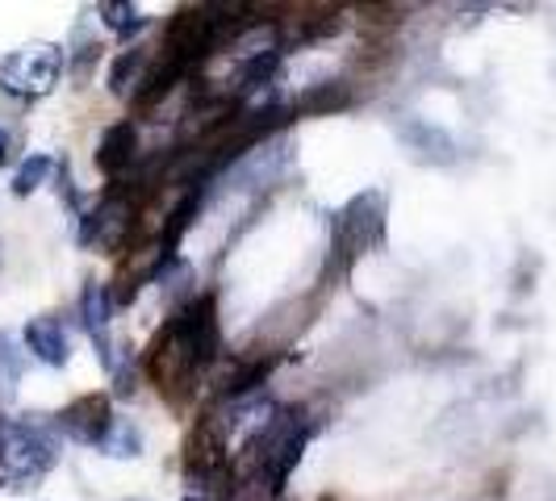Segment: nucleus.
I'll list each match as a JSON object with an SVG mask.
<instances>
[{
    "mask_svg": "<svg viewBox=\"0 0 556 501\" xmlns=\"http://www.w3.org/2000/svg\"><path fill=\"white\" fill-rule=\"evenodd\" d=\"M397 139L406 142L418 159H431V164H452V159H456L452 134L440 130V126H431V121H422V117H402Z\"/></svg>",
    "mask_w": 556,
    "mask_h": 501,
    "instance_id": "6e6552de",
    "label": "nucleus"
},
{
    "mask_svg": "<svg viewBox=\"0 0 556 501\" xmlns=\"http://www.w3.org/2000/svg\"><path fill=\"white\" fill-rule=\"evenodd\" d=\"M113 313V293L105 284H88L80 297V318H84V331L92 334V343H97V351H101V360L113 368V343H110V318Z\"/></svg>",
    "mask_w": 556,
    "mask_h": 501,
    "instance_id": "1a4fd4ad",
    "label": "nucleus"
},
{
    "mask_svg": "<svg viewBox=\"0 0 556 501\" xmlns=\"http://www.w3.org/2000/svg\"><path fill=\"white\" fill-rule=\"evenodd\" d=\"M51 464H55V451H51V444H47L34 426L9 422V426L0 431V476L13 480V489L34 485Z\"/></svg>",
    "mask_w": 556,
    "mask_h": 501,
    "instance_id": "7ed1b4c3",
    "label": "nucleus"
},
{
    "mask_svg": "<svg viewBox=\"0 0 556 501\" xmlns=\"http://www.w3.org/2000/svg\"><path fill=\"white\" fill-rule=\"evenodd\" d=\"M26 351L34 360H42L47 368H63L72 360V347H67V331L59 326L55 318H34L26 326Z\"/></svg>",
    "mask_w": 556,
    "mask_h": 501,
    "instance_id": "9d476101",
    "label": "nucleus"
},
{
    "mask_svg": "<svg viewBox=\"0 0 556 501\" xmlns=\"http://www.w3.org/2000/svg\"><path fill=\"white\" fill-rule=\"evenodd\" d=\"M4 159H9V134L0 130V164H4Z\"/></svg>",
    "mask_w": 556,
    "mask_h": 501,
    "instance_id": "f3484780",
    "label": "nucleus"
},
{
    "mask_svg": "<svg viewBox=\"0 0 556 501\" xmlns=\"http://www.w3.org/2000/svg\"><path fill=\"white\" fill-rule=\"evenodd\" d=\"M386 234V193L368 189V193L352 196L334 222V239H339V255L356 259L361 251L377 247Z\"/></svg>",
    "mask_w": 556,
    "mask_h": 501,
    "instance_id": "20e7f679",
    "label": "nucleus"
},
{
    "mask_svg": "<svg viewBox=\"0 0 556 501\" xmlns=\"http://www.w3.org/2000/svg\"><path fill=\"white\" fill-rule=\"evenodd\" d=\"M223 9H214V4H189V9H180L176 17H172V26H167V38H164V55L172 63H180L185 72L197 67L201 59H210L218 51V42H223V17H218Z\"/></svg>",
    "mask_w": 556,
    "mask_h": 501,
    "instance_id": "f03ea898",
    "label": "nucleus"
},
{
    "mask_svg": "<svg viewBox=\"0 0 556 501\" xmlns=\"http://www.w3.org/2000/svg\"><path fill=\"white\" fill-rule=\"evenodd\" d=\"M63 47L55 42H26L13 55L0 59V88L17 101H38L55 92L59 76H63Z\"/></svg>",
    "mask_w": 556,
    "mask_h": 501,
    "instance_id": "f257e3e1",
    "label": "nucleus"
},
{
    "mask_svg": "<svg viewBox=\"0 0 556 501\" xmlns=\"http://www.w3.org/2000/svg\"><path fill=\"white\" fill-rule=\"evenodd\" d=\"M101 451H105L110 460H135L142 451V431L135 422H113V431L105 435Z\"/></svg>",
    "mask_w": 556,
    "mask_h": 501,
    "instance_id": "ddd939ff",
    "label": "nucleus"
},
{
    "mask_svg": "<svg viewBox=\"0 0 556 501\" xmlns=\"http://www.w3.org/2000/svg\"><path fill=\"white\" fill-rule=\"evenodd\" d=\"M130 226H135V205L126 196H105L97 214H88L84 222V243L101 251H122V243L130 239Z\"/></svg>",
    "mask_w": 556,
    "mask_h": 501,
    "instance_id": "0eeeda50",
    "label": "nucleus"
},
{
    "mask_svg": "<svg viewBox=\"0 0 556 501\" xmlns=\"http://www.w3.org/2000/svg\"><path fill=\"white\" fill-rule=\"evenodd\" d=\"M135 151H139V134H135V126H130V121H117V126H110V130L101 134V146H97V167L113 180V176H122L126 167L135 164Z\"/></svg>",
    "mask_w": 556,
    "mask_h": 501,
    "instance_id": "9b49d317",
    "label": "nucleus"
},
{
    "mask_svg": "<svg viewBox=\"0 0 556 501\" xmlns=\"http://www.w3.org/2000/svg\"><path fill=\"white\" fill-rule=\"evenodd\" d=\"M59 431L72 439V444H84V447H101L105 444V435L113 431V401L110 393H84L76 401H67L63 410H59Z\"/></svg>",
    "mask_w": 556,
    "mask_h": 501,
    "instance_id": "39448f33",
    "label": "nucleus"
},
{
    "mask_svg": "<svg viewBox=\"0 0 556 501\" xmlns=\"http://www.w3.org/2000/svg\"><path fill=\"white\" fill-rule=\"evenodd\" d=\"M97 17H101L113 34H122V38H126V34H139V29L147 26L142 9L130 4V0H101V4H97Z\"/></svg>",
    "mask_w": 556,
    "mask_h": 501,
    "instance_id": "f8f14e48",
    "label": "nucleus"
},
{
    "mask_svg": "<svg viewBox=\"0 0 556 501\" xmlns=\"http://www.w3.org/2000/svg\"><path fill=\"white\" fill-rule=\"evenodd\" d=\"M185 501H210L205 493H185Z\"/></svg>",
    "mask_w": 556,
    "mask_h": 501,
    "instance_id": "a211bd4d",
    "label": "nucleus"
},
{
    "mask_svg": "<svg viewBox=\"0 0 556 501\" xmlns=\"http://www.w3.org/2000/svg\"><path fill=\"white\" fill-rule=\"evenodd\" d=\"M139 67H142V51H126V55L113 63L110 88L117 92V97H126V92H130V84H135V76H139Z\"/></svg>",
    "mask_w": 556,
    "mask_h": 501,
    "instance_id": "dca6fc26",
    "label": "nucleus"
},
{
    "mask_svg": "<svg viewBox=\"0 0 556 501\" xmlns=\"http://www.w3.org/2000/svg\"><path fill=\"white\" fill-rule=\"evenodd\" d=\"M189 473L197 480H223L230 473V439L218 418H201L189 435Z\"/></svg>",
    "mask_w": 556,
    "mask_h": 501,
    "instance_id": "423d86ee",
    "label": "nucleus"
},
{
    "mask_svg": "<svg viewBox=\"0 0 556 501\" xmlns=\"http://www.w3.org/2000/svg\"><path fill=\"white\" fill-rule=\"evenodd\" d=\"M348 105V88L343 84H318L309 88L306 97L298 101V113H327V110H343Z\"/></svg>",
    "mask_w": 556,
    "mask_h": 501,
    "instance_id": "2eb2a0df",
    "label": "nucleus"
},
{
    "mask_svg": "<svg viewBox=\"0 0 556 501\" xmlns=\"http://www.w3.org/2000/svg\"><path fill=\"white\" fill-rule=\"evenodd\" d=\"M51 159L47 155H29L26 164L13 171V193L17 196H29V193H38L42 184H47V176H51Z\"/></svg>",
    "mask_w": 556,
    "mask_h": 501,
    "instance_id": "4468645a",
    "label": "nucleus"
}]
</instances>
